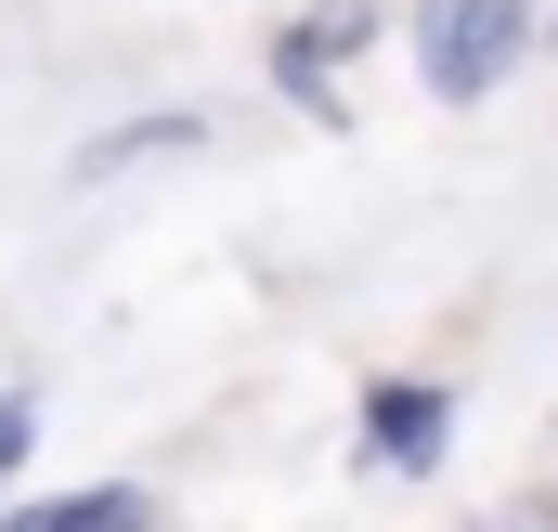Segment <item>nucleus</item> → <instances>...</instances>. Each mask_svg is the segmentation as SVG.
<instances>
[{"label": "nucleus", "mask_w": 558, "mask_h": 532, "mask_svg": "<svg viewBox=\"0 0 558 532\" xmlns=\"http://www.w3.org/2000/svg\"><path fill=\"white\" fill-rule=\"evenodd\" d=\"M520 26H533V0H416V65L428 92H494L507 65H520Z\"/></svg>", "instance_id": "f257e3e1"}, {"label": "nucleus", "mask_w": 558, "mask_h": 532, "mask_svg": "<svg viewBox=\"0 0 558 532\" xmlns=\"http://www.w3.org/2000/svg\"><path fill=\"white\" fill-rule=\"evenodd\" d=\"M26 442H39V402H26V390H0V481L26 468Z\"/></svg>", "instance_id": "39448f33"}, {"label": "nucleus", "mask_w": 558, "mask_h": 532, "mask_svg": "<svg viewBox=\"0 0 558 532\" xmlns=\"http://www.w3.org/2000/svg\"><path fill=\"white\" fill-rule=\"evenodd\" d=\"M13 532H143V494L105 481V494H65V507H26Z\"/></svg>", "instance_id": "20e7f679"}, {"label": "nucleus", "mask_w": 558, "mask_h": 532, "mask_svg": "<svg viewBox=\"0 0 558 532\" xmlns=\"http://www.w3.org/2000/svg\"><path fill=\"white\" fill-rule=\"evenodd\" d=\"M364 26H377L364 0H312V13L274 39V78L299 92V105H325V65H338V52H364Z\"/></svg>", "instance_id": "7ed1b4c3"}, {"label": "nucleus", "mask_w": 558, "mask_h": 532, "mask_svg": "<svg viewBox=\"0 0 558 532\" xmlns=\"http://www.w3.org/2000/svg\"><path fill=\"white\" fill-rule=\"evenodd\" d=\"M441 442H454V377H377V390H364V455L428 468Z\"/></svg>", "instance_id": "f03ea898"}]
</instances>
